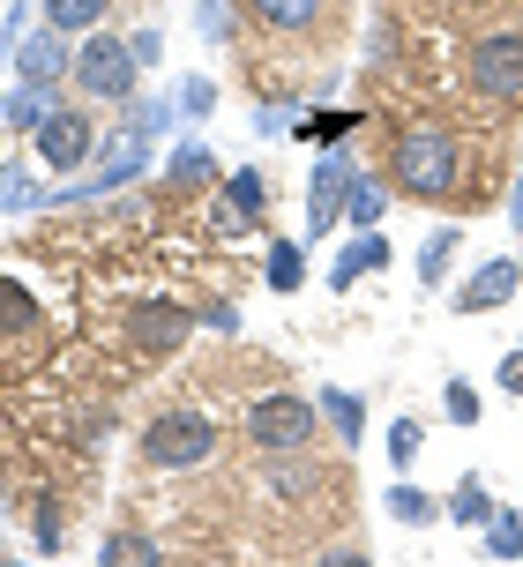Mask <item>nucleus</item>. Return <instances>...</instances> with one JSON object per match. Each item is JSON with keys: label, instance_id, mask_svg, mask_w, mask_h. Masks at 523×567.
<instances>
[{"label": "nucleus", "instance_id": "nucleus-1", "mask_svg": "<svg viewBox=\"0 0 523 567\" xmlns=\"http://www.w3.org/2000/svg\"><path fill=\"white\" fill-rule=\"evenodd\" d=\"M389 179H397L411 202H441L457 187V135H449V127H411V135L397 142Z\"/></svg>", "mask_w": 523, "mask_h": 567}, {"label": "nucleus", "instance_id": "nucleus-2", "mask_svg": "<svg viewBox=\"0 0 523 567\" xmlns=\"http://www.w3.org/2000/svg\"><path fill=\"white\" fill-rule=\"evenodd\" d=\"M209 449H217V425H209L203 411H165V419L143 425V463L150 471H195V463H209Z\"/></svg>", "mask_w": 523, "mask_h": 567}, {"label": "nucleus", "instance_id": "nucleus-3", "mask_svg": "<svg viewBox=\"0 0 523 567\" xmlns=\"http://www.w3.org/2000/svg\"><path fill=\"white\" fill-rule=\"evenodd\" d=\"M315 411H321V403L291 396V389L255 396V403H247V441H255L262 455H299L307 441H315Z\"/></svg>", "mask_w": 523, "mask_h": 567}, {"label": "nucleus", "instance_id": "nucleus-4", "mask_svg": "<svg viewBox=\"0 0 523 567\" xmlns=\"http://www.w3.org/2000/svg\"><path fill=\"white\" fill-rule=\"evenodd\" d=\"M135 45L127 38H113V30H98V38H83L75 45V83H83V97H135Z\"/></svg>", "mask_w": 523, "mask_h": 567}, {"label": "nucleus", "instance_id": "nucleus-5", "mask_svg": "<svg viewBox=\"0 0 523 567\" xmlns=\"http://www.w3.org/2000/svg\"><path fill=\"white\" fill-rule=\"evenodd\" d=\"M150 165V150H143V135H135V127H120L113 142H105V150H98V165L83 172V179H75V187H60V209H68V202H90V195H113V187H127V179H135V172Z\"/></svg>", "mask_w": 523, "mask_h": 567}, {"label": "nucleus", "instance_id": "nucleus-6", "mask_svg": "<svg viewBox=\"0 0 523 567\" xmlns=\"http://www.w3.org/2000/svg\"><path fill=\"white\" fill-rule=\"evenodd\" d=\"M471 90H479V97H501V105H516V97H523V38H509V30L479 38V45H471Z\"/></svg>", "mask_w": 523, "mask_h": 567}, {"label": "nucleus", "instance_id": "nucleus-7", "mask_svg": "<svg viewBox=\"0 0 523 567\" xmlns=\"http://www.w3.org/2000/svg\"><path fill=\"white\" fill-rule=\"evenodd\" d=\"M351 179H359V165H351V150H345V142H337V150H329V157L315 165V187H307V239H321V231L345 217Z\"/></svg>", "mask_w": 523, "mask_h": 567}, {"label": "nucleus", "instance_id": "nucleus-8", "mask_svg": "<svg viewBox=\"0 0 523 567\" xmlns=\"http://www.w3.org/2000/svg\"><path fill=\"white\" fill-rule=\"evenodd\" d=\"M38 157L53 172H75V165H90L98 157V135H90V120L75 113V105H60L45 127H38Z\"/></svg>", "mask_w": 523, "mask_h": 567}, {"label": "nucleus", "instance_id": "nucleus-9", "mask_svg": "<svg viewBox=\"0 0 523 567\" xmlns=\"http://www.w3.org/2000/svg\"><path fill=\"white\" fill-rule=\"evenodd\" d=\"M0 113H8L16 135H38V127L60 113V83H30V75H23V83L8 90V105H0Z\"/></svg>", "mask_w": 523, "mask_h": 567}, {"label": "nucleus", "instance_id": "nucleus-10", "mask_svg": "<svg viewBox=\"0 0 523 567\" xmlns=\"http://www.w3.org/2000/svg\"><path fill=\"white\" fill-rule=\"evenodd\" d=\"M516 291H523V261H486V269L457 291V307H464V313H486V307H501V299H516Z\"/></svg>", "mask_w": 523, "mask_h": 567}, {"label": "nucleus", "instance_id": "nucleus-11", "mask_svg": "<svg viewBox=\"0 0 523 567\" xmlns=\"http://www.w3.org/2000/svg\"><path fill=\"white\" fill-rule=\"evenodd\" d=\"M127 337L143 343V351H173V343L187 337V313L180 307H135L127 313Z\"/></svg>", "mask_w": 523, "mask_h": 567}, {"label": "nucleus", "instance_id": "nucleus-12", "mask_svg": "<svg viewBox=\"0 0 523 567\" xmlns=\"http://www.w3.org/2000/svg\"><path fill=\"white\" fill-rule=\"evenodd\" d=\"M262 195H269V179H262V172H233V179H225V209H217V225H225V231L255 225V217H262Z\"/></svg>", "mask_w": 523, "mask_h": 567}, {"label": "nucleus", "instance_id": "nucleus-13", "mask_svg": "<svg viewBox=\"0 0 523 567\" xmlns=\"http://www.w3.org/2000/svg\"><path fill=\"white\" fill-rule=\"evenodd\" d=\"M16 68H23L30 83H53L60 68H68V30H38L30 45H16Z\"/></svg>", "mask_w": 523, "mask_h": 567}, {"label": "nucleus", "instance_id": "nucleus-14", "mask_svg": "<svg viewBox=\"0 0 523 567\" xmlns=\"http://www.w3.org/2000/svg\"><path fill=\"white\" fill-rule=\"evenodd\" d=\"M381 261H389V247H381V231H359V239H351L345 255L329 261V284L345 291V284H359V277H367V269H381Z\"/></svg>", "mask_w": 523, "mask_h": 567}, {"label": "nucleus", "instance_id": "nucleus-15", "mask_svg": "<svg viewBox=\"0 0 523 567\" xmlns=\"http://www.w3.org/2000/svg\"><path fill=\"white\" fill-rule=\"evenodd\" d=\"M321 419L337 425V441H359V433H367V411H359V396H351V389H321Z\"/></svg>", "mask_w": 523, "mask_h": 567}, {"label": "nucleus", "instance_id": "nucleus-16", "mask_svg": "<svg viewBox=\"0 0 523 567\" xmlns=\"http://www.w3.org/2000/svg\"><path fill=\"white\" fill-rule=\"evenodd\" d=\"M381 209H389L381 179H367V172H359V179H351V195H345V217H351L359 231H375V225H381Z\"/></svg>", "mask_w": 523, "mask_h": 567}, {"label": "nucleus", "instance_id": "nucleus-17", "mask_svg": "<svg viewBox=\"0 0 523 567\" xmlns=\"http://www.w3.org/2000/svg\"><path fill=\"white\" fill-rule=\"evenodd\" d=\"M486 553L494 560H523V515H509V508L486 515Z\"/></svg>", "mask_w": 523, "mask_h": 567}, {"label": "nucleus", "instance_id": "nucleus-18", "mask_svg": "<svg viewBox=\"0 0 523 567\" xmlns=\"http://www.w3.org/2000/svg\"><path fill=\"white\" fill-rule=\"evenodd\" d=\"M255 16H262L269 30H307V23L321 16V0H255Z\"/></svg>", "mask_w": 523, "mask_h": 567}, {"label": "nucleus", "instance_id": "nucleus-19", "mask_svg": "<svg viewBox=\"0 0 523 567\" xmlns=\"http://www.w3.org/2000/svg\"><path fill=\"white\" fill-rule=\"evenodd\" d=\"M38 202H53V195H38V179L23 165H0V217L8 209H38Z\"/></svg>", "mask_w": 523, "mask_h": 567}, {"label": "nucleus", "instance_id": "nucleus-20", "mask_svg": "<svg viewBox=\"0 0 523 567\" xmlns=\"http://www.w3.org/2000/svg\"><path fill=\"white\" fill-rule=\"evenodd\" d=\"M457 239H464V231H457V225H441L434 239L419 247V284H441V277H449V255H457Z\"/></svg>", "mask_w": 523, "mask_h": 567}, {"label": "nucleus", "instance_id": "nucleus-21", "mask_svg": "<svg viewBox=\"0 0 523 567\" xmlns=\"http://www.w3.org/2000/svg\"><path fill=\"white\" fill-rule=\"evenodd\" d=\"M45 23L53 30H90V23H105V0H45Z\"/></svg>", "mask_w": 523, "mask_h": 567}, {"label": "nucleus", "instance_id": "nucleus-22", "mask_svg": "<svg viewBox=\"0 0 523 567\" xmlns=\"http://www.w3.org/2000/svg\"><path fill=\"white\" fill-rule=\"evenodd\" d=\"M173 179H180V187H209V179H217V165H209L203 142H180V150H173Z\"/></svg>", "mask_w": 523, "mask_h": 567}, {"label": "nucleus", "instance_id": "nucleus-23", "mask_svg": "<svg viewBox=\"0 0 523 567\" xmlns=\"http://www.w3.org/2000/svg\"><path fill=\"white\" fill-rule=\"evenodd\" d=\"M449 515H457V523H471V530H486L494 493H486V485H457V493H449Z\"/></svg>", "mask_w": 523, "mask_h": 567}, {"label": "nucleus", "instance_id": "nucleus-24", "mask_svg": "<svg viewBox=\"0 0 523 567\" xmlns=\"http://www.w3.org/2000/svg\"><path fill=\"white\" fill-rule=\"evenodd\" d=\"M262 277H269V291H299V247H291V239H277Z\"/></svg>", "mask_w": 523, "mask_h": 567}, {"label": "nucleus", "instance_id": "nucleus-25", "mask_svg": "<svg viewBox=\"0 0 523 567\" xmlns=\"http://www.w3.org/2000/svg\"><path fill=\"white\" fill-rule=\"evenodd\" d=\"M351 127H359V113H315L307 127H299V135H307V142H321V150H337V142H345Z\"/></svg>", "mask_w": 523, "mask_h": 567}, {"label": "nucleus", "instance_id": "nucleus-26", "mask_svg": "<svg viewBox=\"0 0 523 567\" xmlns=\"http://www.w3.org/2000/svg\"><path fill=\"white\" fill-rule=\"evenodd\" d=\"M389 515H397V523H434V501H427L419 485H389Z\"/></svg>", "mask_w": 523, "mask_h": 567}, {"label": "nucleus", "instance_id": "nucleus-27", "mask_svg": "<svg viewBox=\"0 0 523 567\" xmlns=\"http://www.w3.org/2000/svg\"><path fill=\"white\" fill-rule=\"evenodd\" d=\"M105 560H113V567H150V560H157V545L120 530V538H105Z\"/></svg>", "mask_w": 523, "mask_h": 567}, {"label": "nucleus", "instance_id": "nucleus-28", "mask_svg": "<svg viewBox=\"0 0 523 567\" xmlns=\"http://www.w3.org/2000/svg\"><path fill=\"white\" fill-rule=\"evenodd\" d=\"M441 411H449V425H471L479 419V389H471V381H449V389H441Z\"/></svg>", "mask_w": 523, "mask_h": 567}, {"label": "nucleus", "instance_id": "nucleus-29", "mask_svg": "<svg viewBox=\"0 0 523 567\" xmlns=\"http://www.w3.org/2000/svg\"><path fill=\"white\" fill-rule=\"evenodd\" d=\"M30 321H38V307H30L8 277H0V329H30Z\"/></svg>", "mask_w": 523, "mask_h": 567}, {"label": "nucleus", "instance_id": "nucleus-30", "mask_svg": "<svg viewBox=\"0 0 523 567\" xmlns=\"http://www.w3.org/2000/svg\"><path fill=\"white\" fill-rule=\"evenodd\" d=\"M203 38H209V45L233 38V8H225V0H203Z\"/></svg>", "mask_w": 523, "mask_h": 567}, {"label": "nucleus", "instance_id": "nucleus-31", "mask_svg": "<svg viewBox=\"0 0 523 567\" xmlns=\"http://www.w3.org/2000/svg\"><path fill=\"white\" fill-rule=\"evenodd\" d=\"M269 485H277V493H315V463H307V471H299V463H277Z\"/></svg>", "mask_w": 523, "mask_h": 567}, {"label": "nucleus", "instance_id": "nucleus-32", "mask_svg": "<svg viewBox=\"0 0 523 567\" xmlns=\"http://www.w3.org/2000/svg\"><path fill=\"white\" fill-rule=\"evenodd\" d=\"M411 455H419V425L397 419V425H389V463H411Z\"/></svg>", "mask_w": 523, "mask_h": 567}, {"label": "nucleus", "instance_id": "nucleus-33", "mask_svg": "<svg viewBox=\"0 0 523 567\" xmlns=\"http://www.w3.org/2000/svg\"><path fill=\"white\" fill-rule=\"evenodd\" d=\"M209 105H217V90H209V83H187V90H180V113H187V120H203Z\"/></svg>", "mask_w": 523, "mask_h": 567}, {"label": "nucleus", "instance_id": "nucleus-34", "mask_svg": "<svg viewBox=\"0 0 523 567\" xmlns=\"http://www.w3.org/2000/svg\"><path fill=\"white\" fill-rule=\"evenodd\" d=\"M494 381H501V389H509V396H523V343H516V351H509V359H501V373H494Z\"/></svg>", "mask_w": 523, "mask_h": 567}, {"label": "nucleus", "instance_id": "nucleus-35", "mask_svg": "<svg viewBox=\"0 0 523 567\" xmlns=\"http://www.w3.org/2000/svg\"><path fill=\"white\" fill-rule=\"evenodd\" d=\"M38 545H45V553H53V545H60V508H53V501L38 508Z\"/></svg>", "mask_w": 523, "mask_h": 567}, {"label": "nucleus", "instance_id": "nucleus-36", "mask_svg": "<svg viewBox=\"0 0 523 567\" xmlns=\"http://www.w3.org/2000/svg\"><path fill=\"white\" fill-rule=\"evenodd\" d=\"M127 45H135V60H157V53H165V38H157V30H135Z\"/></svg>", "mask_w": 523, "mask_h": 567}, {"label": "nucleus", "instance_id": "nucleus-37", "mask_svg": "<svg viewBox=\"0 0 523 567\" xmlns=\"http://www.w3.org/2000/svg\"><path fill=\"white\" fill-rule=\"evenodd\" d=\"M509 225L523 231V179H516V195H509Z\"/></svg>", "mask_w": 523, "mask_h": 567}]
</instances>
